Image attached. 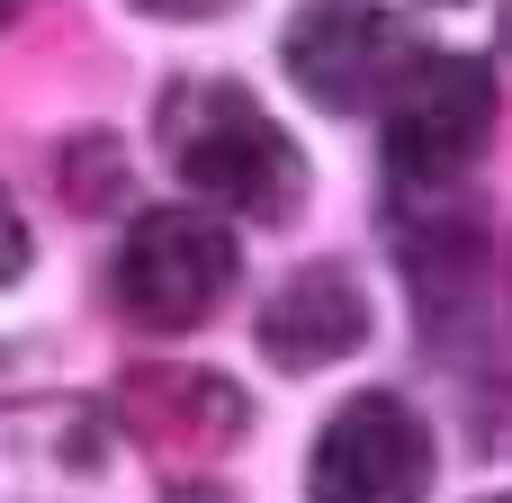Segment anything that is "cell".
<instances>
[{
	"instance_id": "7a4b0ae2",
	"label": "cell",
	"mask_w": 512,
	"mask_h": 503,
	"mask_svg": "<svg viewBox=\"0 0 512 503\" xmlns=\"http://www.w3.org/2000/svg\"><path fill=\"white\" fill-rule=\"evenodd\" d=\"M405 288L423 315V342L459 369L512 360V243L495 225H432L405 252Z\"/></svg>"
},
{
	"instance_id": "5b68a950",
	"label": "cell",
	"mask_w": 512,
	"mask_h": 503,
	"mask_svg": "<svg viewBox=\"0 0 512 503\" xmlns=\"http://www.w3.org/2000/svg\"><path fill=\"white\" fill-rule=\"evenodd\" d=\"M288 81L315 99V108H369V99H396V81L423 63L414 27L378 0H297L288 36Z\"/></svg>"
},
{
	"instance_id": "9c48e42d",
	"label": "cell",
	"mask_w": 512,
	"mask_h": 503,
	"mask_svg": "<svg viewBox=\"0 0 512 503\" xmlns=\"http://www.w3.org/2000/svg\"><path fill=\"white\" fill-rule=\"evenodd\" d=\"M27 279V216L9 207V189H0V288H18Z\"/></svg>"
},
{
	"instance_id": "30bf717a",
	"label": "cell",
	"mask_w": 512,
	"mask_h": 503,
	"mask_svg": "<svg viewBox=\"0 0 512 503\" xmlns=\"http://www.w3.org/2000/svg\"><path fill=\"white\" fill-rule=\"evenodd\" d=\"M135 9H153V18H216V9H234V0H135Z\"/></svg>"
},
{
	"instance_id": "3957f363",
	"label": "cell",
	"mask_w": 512,
	"mask_h": 503,
	"mask_svg": "<svg viewBox=\"0 0 512 503\" xmlns=\"http://www.w3.org/2000/svg\"><path fill=\"white\" fill-rule=\"evenodd\" d=\"M495 117H504L495 63H477V54H423L396 81V99H387V180L405 198L468 180L477 153L495 144Z\"/></svg>"
},
{
	"instance_id": "7c38bea8",
	"label": "cell",
	"mask_w": 512,
	"mask_h": 503,
	"mask_svg": "<svg viewBox=\"0 0 512 503\" xmlns=\"http://www.w3.org/2000/svg\"><path fill=\"white\" fill-rule=\"evenodd\" d=\"M486 503H512V495H486Z\"/></svg>"
},
{
	"instance_id": "277c9868",
	"label": "cell",
	"mask_w": 512,
	"mask_h": 503,
	"mask_svg": "<svg viewBox=\"0 0 512 503\" xmlns=\"http://www.w3.org/2000/svg\"><path fill=\"white\" fill-rule=\"evenodd\" d=\"M117 315L144 333H189L234 297V234L198 207H153L135 216L126 252H117Z\"/></svg>"
},
{
	"instance_id": "8fae6325",
	"label": "cell",
	"mask_w": 512,
	"mask_h": 503,
	"mask_svg": "<svg viewBox=\"0 0 512 503\" xmlns=\"http://www.w3.org/2000/svg\"><path fill=\"white\" fill-rule=\"evenodd\" d=\"M18 9H27V0H0V27H9V18H18Z\"/></svg>"
},
{
	"instance_id": "6da1fadb",
	"label": "cell",
	"mask_w": 512,
	"mask_h": 503,
	"mask_svg": "<svg viewBox=\"0 0 512 503\" xmlns=\"http://www.w3.org/2000/svg\"><path fill=\"white\" fill-rule=\"evenodd\" d=\"M162 153L198 198L252 225H288L306 207V153L279 135V117L243 81H180L162 108Z\"/></svg>"
},
{
	"instance_id": "ba28073f",
	"label": "cell",
	"mask_w": 512,
	"mask_h": 503,
	"mask_svg": "<svg viewBox=\"0 0 512 503\" xmlns=\"http://www.w3.org/2000/svg\"><path fill=\"white\" fill-rule=\"evenodd\" d=\"M126 414L162 450H207V441H234L243 432V396L225 378H144Z\"/></svg>"
},
{
	"instance_id": "8992f818",
	"label": "cell",
	"mask_w": 512,
	"mask_h": 503,
	"mask_svg": "<svg viewBox=\"0 0 512 503\" xmlns=\"http://www.w3.org/2000/svg\"><path fill=\"white\" fill-rule=\"evenodd\" d=\"M432 495V432L405 396H351L306 459V503H423Z\"/></svg>"
},
{
	"instance_id": "52a82bcc",
	"label": "cell",
	"mask_w": 512,
	"mask_h": 503,
	"mask_svg": "<svg viewBox=\"0 0 512 503\" xmlns=\"http://www.w3.org/2000/svg\"><path fill=\"white\" fill-rule=\"evenodd\" d=\"M360 342H369V297H360V279L333 270V261L279 279V297L261 306V351H270L279 369H333V360H351Z\"/></svg>"
}]
</instances>
